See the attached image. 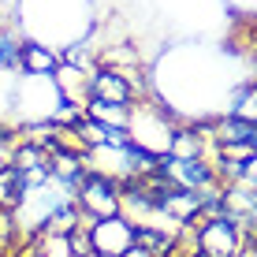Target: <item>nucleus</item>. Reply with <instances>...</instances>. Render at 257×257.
Segmentation results:
<instances>
[{
    "label": "nucleus",
    "mask_w": 257,
    "mask_h": 257,
    "mask_svg": "<svg viewBox=\"0 0 257 257\" xmlns=\"http://www.w3.org/2000/svg\"><path fill=\"white\" fill-rule=\"evenodd\" d=\"M71 194H75V205L82 209V216L90 220V224L119 212V179H108V175H101V172H86L82 179L71 187Z\"/></svg>",
    "instance_id": "f257e3e1"
},
{
    "label": "nucleus",
    "mask_w": 257,
    "mask_h": 257,
    "mask_svg": "<svg viewBox=\"0 0 257 257\" xmlns=\"http://www.w3.org/2000/svg\"><path fill=\"white\" fill-rule=\"evenodd\" d=\"M90 238H93V257H123L135 246V224L123 212H112L90 227Z\"/></svg>",
    "instance_id": "f03ea898"
},
{
    "label": "nucleus",
    "mask_w": 257,
    "mask_h": 257,
    "mask_svg": "<svg viewBox=\"0 0 257 257\" xmlns=\"http://www.w3.org/2000/svg\"><path fill=\"white\" fill-rule=\"evenodd\" d=\"M90 101H104V104H123V108H135L138 93L131 86V78L119 67H97L90 75Z\"/></svg>",
    "instance_id": "7ed1b4c3"
},
{
    "label": "nucleus",
    "mask_w": 257,
    "mask_h": 257,
    "mask_svg": "<svg viewBox=\"0 0 257 257\" xmlns=\"http://www.w3.org/2000/svg\"><path fill=\"white\" fill-rule=\"evenodd\" d=\"M60 67V49L41 45V41H19V56H15V71L23 78H52Z\"/></svg>",
    "instance_id": "20e7f679"
},
{
    "label": "nucleus",
    "mask_w": 257,
    "mask_h": 257,
    "mask_svg": "<svg viewBox=\"0 0 257 257\" xmlns=\"http://www.w3.org/2000/svg\"><path fill=\"white\" fill-rule=\"evenodd\" d=\"M26 190H30V187H26V175L8 161L4 168H0V209H12L15 212V209L23 205Z\"/></svg>",
    "instance_id": "39448f33"
},
{
    "label": "nucleus",
    "mask_w": 257,
    "mask_h": 257,
    "mask_svg": "<svg viewBox=\"0 0 257 257\" xmlns=\"http://www.w3.org/2000/svg\"><path fill=\"white\" fill-rule=\"evenodd\" d=\"M231 112H235V116H242V119H253L257 123V78H250V82L238 86Z\"/></svg>",
    "instance_id": "423d86ee"
},
{
    "label": "nucleus",
    "mask_w": 257,
    "mask_h": 257,
    "mask_svg": "<svg viewBox=\"0 0 257 257\" xmlns=\"http://www.w3.org/2000/svg\"><path fill=\"white\" fill-rule=\"evenodd\" d=\"M242 179H250V183H257V153L246 161V168H242Z\"/></svg>",
    "instance_id": "0eeeda50"
},
{
    "label": "nucleus",
    "mask_w": 257,
    "mask_h": 257,
    "mask_svg": "<svg viewBox=\"0 0 257 257\" xmlns=\"http://www.w3.org/2000/svg\"><path fill=\"white\" fill-rule=\"evenodd\" d=\"M253 238H257V235H253Z\"/></svg>",
    "instance_id": "6e6552de"
}]
</instances>
